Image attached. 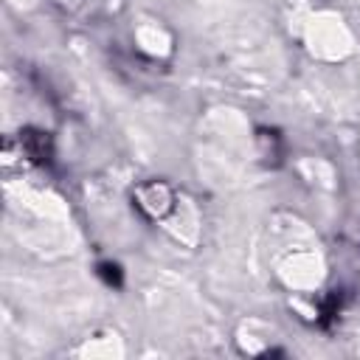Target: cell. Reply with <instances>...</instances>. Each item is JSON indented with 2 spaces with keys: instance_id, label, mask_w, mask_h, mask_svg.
Instances as JSON below:
<instances>
[{
  "instance_id": "2",
  "label": "cell",
  "mask_w": 360,
  "mask_h": 360,
  "mask_svg": "<svg viewBox=\"0 0 360 360\" xmlns=\"http://www.w3.org/2000/svg\"><path fill=\"white\" fill-rule=\"evenodd\" d=\"M20 146L25 152V158L34 160V163H51V158H53L51 135L42 132V129H22L20 132Z\"/></svg>"
},
{
  "instance_id": "1",
  "label": "cell",
  "mask_w": 360,
  "mask_h": 360,
  "mask_svg": "<svg viewBox=\"0 0 360 360\" xmlns=\"http://www.w3.org/2000/svg\"><path fill=\"white\" fill-rule=\"evenodd\" d=\"M135 202H138V208H141L146 217L160 219V217H166V214L172 211V205H174V194H172V188H169L166 183L152 180V183L138 186V191H135Z\"/></svg>"
},
{
  "instance_id": "4",
  "label": "cell",
  "mask_w": 360,
  "mask_h": 360,
  "mask_svg": "<svg viewBox=\"0 0 360 360\" xmlns=\"http://www.w3.org/2000/svg\"><path fill=\"white\" fill-rule=\"evenodd\" d=\"M98 273L104 276V281H107V284H121V273H118V267H115V264H101V267H98Z\"/></svg>"
},
{
  "instance_id": "3",
  "label": "cell",
  "mask_w": 360,
  "mask_h": 360,
  "mask_svg": "<svg viewBox=\"0 0 360 360\" xmlns=\"http://www.w3.org/2000/svg\"><path fill=\"white\" fill-rule=\"evenodd\" d=\"M259 152H262L264 163L276 166V163L281 160V138H278V132H273V129H259Z\"/></svg>"
}]
</instances>
